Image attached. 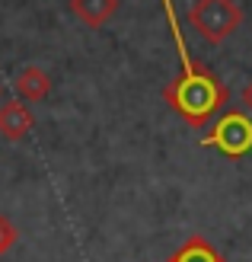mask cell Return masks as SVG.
I'll return each mask as SVG.
<instances>
[{"label": "cell", "instance_id": "6da1fadb", "mask_svg": "<svg viewBox=\"0 0 252 262\" xmlns=\"http://www.w3.org/2000/svg\"><path fill=\"white\" fill-rule=\"evenodd\" d=\"M160 4H163L166 26H169L172 45H176V55H179V77L163 86V102L189 128H195V131L208 128L220 115V109L230 102V90L208 64L192 58L189 45H185V35H182V26H179L176 4L172 0H160Z\"/></svg>", "mask_w": 252, "mask_h": 262}, {"label": "cell", "instance_id": "7a4b0ae2", "mask_svg": "<svg viewBox=\"0 0 252 262\" xmlns=\"http://www.w3.org/2000/svg\"><path fill=\"white\" fill-rule=\"evenodd\" d=\"M201 147L220 150L230 160H243L246 154H252V115L246 109H227L220 112L214 122L208 125Z\"/></svg>", "mask_w": 252, "mask_h": 262}, {"label": "cell", "instance_id": "3957f363", "mask_svg": "<svg viewBox=\"0 0 252 262\" xmlns=\"http://www.w3.org/2000/svg\"><path fill=\"white\" fill-rule=\"evenodd\" d=\"M189 23L192 29L211 45H220L230 38L243 23V10L236 0H195L189 7Z\"/></svg>", "mask_w": 252, "mask_h": 262}, {"label": "cell", "instance_id": "277c9868", "mask_svg": "<svg viewBox=\"0 0 252 262\" xmlns=\"http://www.w3.org/2000/svg\"><path fill=\"white\" fill-rule=\"evenodd\" d=\"M13 93H16V99L26 102V106L48 99V93H51V74L45 68H38V64H29V68H22L16 74V80H13Z\"/></svg>", "mask_w": 252, "mask_h": 262}, {"label": "cell", "instance_id": "5b68a950", "mask_svg": "<svg viewBox=\"0 0 252 262\" xmlns=\"http://www.w3.org/2000/svg\"><path fill=\"white\" fill-rule=\"evenodd\" d=\"M32 128H35V115L26 102H19V99L0 102V135L7 141H22Z\"/></svg>", "mask_w": 252, "mask_h": 262}, {"label": "cell", "instance_id": "8992f818", "mask_svg": "<svg viewBox=\"0 0 252 262\" xmlns=\"http://www.w3.org/2000/svg\"><path fill=\"white\" fill-rule=\"evenodd\" d=\"M67 7L83 26L102 29V26L118 13V0H67Z\"/></svg>", "mask_w": 252, "mask_h": 262}, {"label": "cell", "instance_id": "52a82bcc", "mask_svg": "<svg viewBox=\"0 0 252 262\" xmlns=\"http://www.w3.org/2000/svg\"><path fill=\"white\" fill-rule=\"evenodd\" d=\"M166 262H227V256H223L208 237H201V233H192V237L185 240Z\"/></svg>", "mask_w": 252, "mask_h": 262}, {"label": "cell", "instance_id": "ba28073f", "mask_svg": "<svg viewBox=\"0 0 252 262\" xmlns=\"http://www.w3.org/2000/svg\"><path fill=\"white\" fill-rule=\"evenodd\" d=\"M16 243H19V230H16V224H13L7 214H0V259H4Z\"/></svg>", "mask_w": 252, "mask_h": 262}, {"label": "cell", "instance_id": "9c48e42d", "mask_svg": "<svg viewBox=\"0 0 252 262\" xmlns=\"http://www.w3.org/2000/svg\"><path fill=\"white\" fill-rule=\"evenodd\" d=\"M243 102H246V109L252 112V83H249V86L243 90Z\"/></svg>", "mask_w": 252, "mask_h": 262}, {"label": "cell", "instance_id": "30bf717a", "mask_svg": "<svg viewBox=\"0 0 252 262\" xmlns=\"http://www.w3.org/2000/svg\"><path fill=\"white\" fill-rule=\"evenodd\" d=\"M0 99H4V83H0Z\"/></svg>", "mask_w": 252, "mask_h": 262}]
</instances>
